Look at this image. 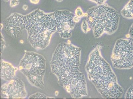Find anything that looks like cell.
Instances as JSON below:
<instances>
[{"instance_id":"d6986e66","label":"cell","mask_w":133,"mask_h":99,"mask_svg":"<svg viewBox=\"0 0 133 99\" xmlns=\"http://www.w3.org/2000/svg\"><path fill=\"white\" fill-rule=\"evenodd\" d=\"M29 1L31 3L35 4H38L40 2V0H29Z\"/></svg>"},{"instance_id":"3957f363","label":"cell","mask_w":133,"mask_h":99,"mask_svg":"<svg viewBox=\"0 0 133 99\" xmlns=\"http://www.w3.org/2000/svg\"><path fill=\"white\" fill-rule=\"evenodd\" d=\"M28 40L32 47L43 49L49 44L52 35L57 31L54 12L45 13L39 9L24 15Z\"/></svg>"},{"instance_id":"7a4b0ae2","label":"cell","mask_w":133,"mask_h":99,"mask_svg":"<svg viewBox=\"0 0 133 99\" xmlns=\"http://www.w3.org/2000/svg\"><path fill=\"white\" fill-rule=\"evenodd\" d=\"M101 46L89 54L85 66L88 78L103 98H119L124 90L110 65L101 55Z\"/></svg>"},{"instance_id":"9c48e42d","label":"cell","mask_w":133,"mask_h":99,"mask_svg":"<svg viewBox=\"0 0 133 99\" xmlns=\"http://www.w3.org/2000/svg\"><path fill=\"white\" fill-rule=\"evenodd\" d=\"M1 94L2 97L9 98H24L27 95L23 83L18 78L12 79L2 85Z\"/></svg>"},{"instance_id":"ba28073f","label":"cell","mask_w":133,"mask_h":99,"mask_svg":"<svg viewBox=\"0 0 133 99\" xmlns=\"http://www.w3.org/2000/svg\"><path fill=\"white\" fill-rule=\"evenodd\" d=\"M24 15L20 13H13L3 21V27L8 34L13 38H20L26 26Z\"/></svg>"},{"instance_id":"6da1fadb","label":"cell","mask_w":133,"mask_h":99,"mask_svg":"<svg viewBox=\"0 0 133 99\" xmlns=\"http://www.w3.org/2000/svg\"><path fill=\"white\" fill-rule=\"evenodd\" d=\"M81 53V48L73 45L64 46L54 53L50 62L59 84L74 98L88 95L85 76L80 69Z\"/></svg>"},{"instance_id":"7c38bea8","label":"cell","mask_w":133,"mask_h":99,"mask_svg":"<svg viewBox=\"0 0 133 99\" xmlns=\"http://www.w3.org/2000/svg\"><path fill=\"white\" fill-rule=\"evenodd\" d=\"M89 23L86 20H83L82 23L81 25V28L82 31L84 33H87L88 32L90 31L91 30L90 27H89Z\"/></svg>"},{"instance_id":"603a6c76","label":"cell","mask_w":133,"mask_h":99,"mask_svg":"<svg viewBox=\"0 0 133 99\" xmlns=\"http://www.w3.org/2000/svg\"><path fill=\"white\" fill-rule=\"evenodd\" d=\"M3 1H4V2H7L10 1V0H3Z\"/></svg>"},{"instance_id":"5b68a950","label":"cell","mask_w":133,"mask_h":99,"mask_svg":"<svg viewBox=\"0 0 133 99\" xmlns=\"http://www.w3.org/2000/svg\"><path fill=\"white\" fill-rule=\"evenodd\" d=\"M46 60L42 55L27 52L21 61L19 69L27 77L31 84L37 88L44 87Z\"/></svg>"},{"instance_id":"277c9868","label":"cell","mask_w":133,"mask_h":99,"mask_svg":"<svg viewBox=\"0 0 133 99\" xmlns=\"http://www.w3.org/2000/svg\"><path fill=\"white\" fill-rule=\"evenodd\" d=\"M85 14L86 20L95 38H99L104 34H113L118 30L120 14L106 3L89 8Z\"/></svg>"},{"instance_id":"30bf717a","label":"cell","mask_w":133,"mask_h":99,"mask_svg":"<svg viewBox=\"0 0 133 99\" xmlns=\"http://www.w3.org/2000/svg\"><path fill=\"white\" fill-rule=\"evenodd\" d=\"M15 75V69L10 64L2 61L1 65V78L6 81L13 79Z\"/></svg>"},{"instance_id":"7402d4cb","label":"cell","mask_w":133,"mask_h":99,"mask_svg":"<svg viewBox=\"0 0 133 99\" xmlns=\"http://www.w3.org/2000/svg\"><path fill=\"white\" fill-rule=\"evenodd\" d=\"M58 91H56L55 93V95H56V96H57V95H58Z\"/></svg>"},{"instance_id":"9a60e30c","label":"cell","mask_w":133,"mask_h":99,"mask_svg":"<svg viewBox=\"0 0 133 99\" xmlns=\"http://www.w3.org/2000/svg\"><path fill=\"white\" fill-rule=\"evenodd\" d=\"M88 1L95 3L97 5H99L105 3L107 0H88Z\"/></svg>"},{"instance_id":"8992f818","label":"cell","mask_w":133,"mask_h":99,"mask_svg":"<svg viewBox=\"0 0 133 99\" xmlns=\"http://www.w3.org/2000/svg\"><path fill=\"white\" fill-rule=\"evenodd\" d=\"M113 67L120 69L133 67V42L125 38L118 39L115 44L111 56Z\"/></svg>"},{"instance_id":"44dd1931","label":"cell","mask_w":133,"mask_h":99,"mask_svg":"<svg viewBox=\"0 0 133 99\" xmlns=\"http://www.w3.org/2000/svg\"><path fill=\"white\" fill-rule=\"evenodd\" d=\"M55 1H56L57 2H62V1H63V0H55Z\"/></svg>"},{"instance_id":"ffe728a7","label":"cell","mask_w":133,"mask_h":99,"mask_svg":"<svg viewBox=\"0 0 133 99\" xmlns=\"http://www.w3.org/2000/svg\"><path fill=\"white\" fill-rule=\"evenodd\" d=\"M22 8L24 10L26 11L27 10L28 8V6L27 5L24 4L23 5Z\"/></svg>"},{"instance_id":"5bb4252c","label":"cell","mask_w":133,"mask_h":99,"mask_svg":"<svg viewBox=\"0 0 133 99\" xmlns=\"http://www.w3.org/2000/svg\"><path fill=\"white\" fill-rule=\"evenodd\" d=\"M124 98H125L133 99V84L127 90Z\"/></svg>"},{"instance_id":"52a82bcc","label":"cell","mask_w":133,"mask_h":99,"mask_svg":"<svg viewBox=\"0 0 133 99\" xmlns=\"http://www.w3.org/2000/svg\"><path fill=\"white\" fill-rule=\"evenodd\" d=\"M54 13L56 21L57 31L60 37L65 39L71 37L76 24L73 20L75 14L67 10H56Z\"/></svg>"},{"instance_id":"e0dca14e","label":"cell","mask_w":133,"mask_h":99,"mask_svg":"<svg viewBox=\"0 0 133 99\" xmlns=\"http://www.w3.org/2000/svg\"><path fill=\"white\" fill-rule=\"evenodd\" d=\"M129 34L130 36V37L133 39V24L129 29Z\"/></svg>"},{"instance_id":"ac0fdd59","label":"cell","mask_w":133,"mask_h":99,"mask_svg":"<svg viewBox=\"0 0 133 99\" xmlns=\"http://www.w3.org/2000/svg\"><path fill=\"white\" fill-rule=\"evenodd\" d=\"M81 18L79 17L78 16H76V15H74L73 17V20L74 22L76 23L79 22L81 20Z\"/></svg>"},{"instance_id":"8fae6325","label":"cell","mask_w":133,"mask_h":99,"mask_svg":"<svg viewBox=\"0 0 133 99\" xmlns=\"http://www.w3.org/2000/svg\"><path fill=\"white\" fill-rule=\"evenodd\" d=\"M121 14L124 18L133 19V0H129L121 11Z\"/></svg>"},{"instance_id":"4fadbf2b","label":"cell","mask_w":133,"mask_h":99,"mask_svg":"<svg viewBox=\"0 0 133 99\" xmlns=\"http://www.w3.org/2000/svg\"><path fill=\"white\" fill-rule=\"evenodd\" d=\"M74 14L76 16L82 18L85 17L86 14L84 13L81 7H78L75 10Z\"/></svg>"},{"instance_id":"2e32d148","label":"cell","mask_w":133,"mask_h":99,"mask_svg":"<svg viewBox=\"0 0 133 99\" xmlns=\"http://www.w3.org/2000/svg\"><path fill=\"white\" fill-rule=\"evenodd\" d=\"M20 3L19 0H10V5L11 8H14L18 5Z\"/></svg>"}]
</instances>
